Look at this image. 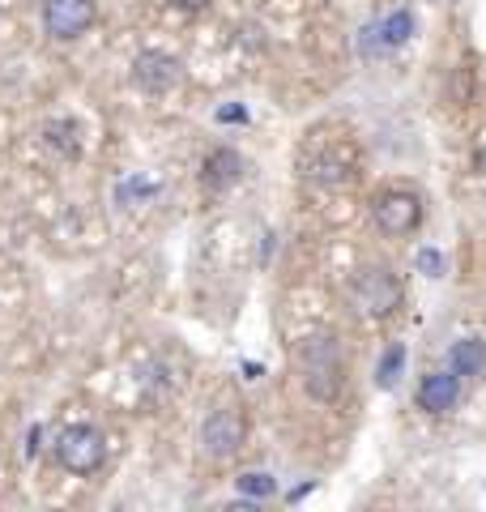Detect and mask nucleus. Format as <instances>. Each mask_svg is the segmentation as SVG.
<instances>
[{
	"mask_svg": "<svg viewBox=\"0 0 486 512\" xmlns=\"http://www.w3.org/2000/svg\"><path fill=\"white\" fill-rule=\"evenodd\" d=\"M180 60L167 56V52H141L133 60V82L145 90V94H167L171 86H180Z\"/></svg>",
	"mask_w": 486,
	"mask_h": 512,
	"instance_id": "0eeeda50",
	"label": "nucleus"
},
{
	"mask_svg": "<svg viewBox=\"0 0 486 512\" xmlns=\"http://www.w3.org/2000/svg\"><path fill=\"white\" fill-rule=\"evenodd\" d=\"M218 120H222V124H239V120H248V111H243V107H222Z\"/></svg>",
	"mask_w": 486,
	"mask_h": 512,
	"instance_id": "dca6fc26",
	"label": "nucleus"
},
{
	"mask_svg": "<svg viewBox=\"0 0 486 512\" xmlns=\"http://www.w3.org/2000/svg\"><path fill=\"white\" fill-rule=\"evenodd\" d=\"M457 397H461V376L452 372H431L423 376V384H418V406H423L427 414H448L452 406H457Z\"/></svg>",
	"mask_w": 486,
	"mask_h": 512,
	"instance_id": "6e6552de",
	"label": "nucleus"
},
{
	"mask_svg": "<svg viewBox=\"0 0 486 512\" xmlns=\"http://www.w3.org/2000/svg\"><path fill=\"white\" fill-rule=\"evenodd\" d=\"M39 444H43V427H30V444H26V453L35 457V453H39Z\"/></svg>",
	"mask_w": 486,
	"mask_h": 512,
	"instance_id": "f3484780",
	"label": "nucleus"
},
{
	"mask_svg": "<svg viewBox=\"0 0 486 512\" xmlns=\"http://www.w3.org/2000/svg\"><path fill=\"white\" fill-rule=\"evenodd\" d=\"M171 5H180V9H188V13H197V9L209 5V0H171Z\"/></svg>",
	"mask_w": 486,
	"mask_h": 512,
	"instance_id": "a211bd4d",
	"label": "nucleus"
},
{
	"mask_svg": "<svg viewBox=\"0 0 486 512\" xmlns=\"http://www.w3.org/2000/svg\"><path fill=\"white\" fill-rule=\"evenodd\" d=\"M56 461L69 474H94L107 461V436L90 423H73L56 436Z\"/></svg>",
	"mask_w": 486,
	"mask_h": 512,
	"instance_id": "7ed1b4c3",
	"label": "nucleus"
},
{
	"mask_svg": "<svg viewBox=\"0 0 486 512\" xmlns=\"http://www.w3.org/2000/svg\"><path fill=\"white\" fill-rule=\"evenodd\" d=\"M299 363H303V384L316 402H333L342 393L346 363H342V346L329 333H307L299 342Z\"/></svg>",
	"mask_w": 486,
	"mask_h": 512,
	"instance_id": "f257e3e1",
	"label": "nucleus"
},
{
	"mask_svg": "<svg viewBox=\"0 0 486 512\" xmlns=\"http://www.w3.org/2000/svg\"><path fill=\"white\" fill-rule=\"evenodd\" d=\"M371 214H376V227L384 235L401 239V235H414L418 231V222H423V201H418L414 192L393 188V192H380L376 205H371Z\"/></svg>",
	"mask_w": 486,
	"mask_h": 512,
	"instance_id": "39448f33",
	"label": "nucleus"
},
{
	"mask_svg": "<svg viewBox=\"0 0 486 512\" xmlns=\"http://www.w3.org/2000/svg\"><path fill=\"white\" fill-rule=\"evenodd\" d=\"M401 363H405V350L393 342V346L384 350L380 367H376V384H380V389H393V384H397V376H401Z\"/></svg>",
	"mask_w": 486,
	"mask_h": 512,
	"instance_id": "f8f14e48",
	"label": "nucleus"
},
{
	"mask_svg": "<svg viewBox=\"0 0 486 512\" xmlns=\"http://www.w3.org/2000/svg\"><path fill=\"white\" fill-rule=\"evenodd\" d=\"M418 269H423L427 278H440L444 274V256L435 248H423V252H418Z\"/></svg>",
	"mask_w": 486,
	"mask_h": 512,
	"instance_id": "2eb2a0df",
	"label": "nucleus"
},
{
	"mask_svg": "<svg viewBox=\"0 0 486 512\" xmlns=\"http://www.w3.org/2000/svg\"><path fill=\"white\" fill-rule=\"evenodd\" d=\"M99 22V0H43V30L60 43L81 39Z\"/></svg>",
	"mask_w": 486,
	"mask_h": 512,
	"instance_id": "20e7f679",
	"label": "nucleus"
},
{
	"mask_svg": "<svg viewBox=\"0 0 486 512\" xmlns=\"http://www.w3.org/2000/svg\"><path fill=\"white\" fill-rule=\"evenodd\" d=\"M448 367H452V372H457L461 380H465V376H482V367H486V342H482V338H461L457 346H452Z\"/></svg>",
	"mask_w": 486,
	"mask_h": 512,
	"instance_id": "9d476101",
	"label": "nucleus"
},
{
	"mask_svg": "<svg viewBox=\"0 0 486 512\" xmlns=\"http://www.w3.org/2000/svg\"><path fill=\"white\" fill-rule=\"evenodd\" d=\"M243 440H248V423H243L239 410H214L201 427V444L209 457H235Z\"/></svg>",
	"mask_w": 486,
	"mask_h": 512,
	"instance_id": "423d86ee",
	"label": "nucleus"
},
{
	"mask_svg": "<svg viewBox=\"0 0 486 512\" xmlns=\"http://www.w3.org/2000/svg\"><path fill=\"white\" fill-rule=\"evenodd\" d=\"M376 35L384 47H401L405 39L414 35V13L410 9H397V13H388V18L376 26Z\"/></svg>",
	"mask_w": 486,
	"mask_h": 512,
	"instance_id": "9b49d317",
	"label": "nucleus"
},
{
	"mask_svg": "<svg viewBox=\"0 0 486 512\" xmlns=\"http://www.w3.org/2000/svg\"><path fill=\"white\" fill-rule=\"evenodd\" d=\"M350 295H354V308H359L363 316L371 320H384V316H393L401 308V278L393 274V269H384V265H367L359 269V278H354L350 286Z\"/></svg>",
	"mask_w": 486,
	"mask_h": 512,
	"instance_id": "f03ea898",
	"label": "nucleus"
},
{
	"mask_svg": "<svg viewBox=\"0 0 486 512\" xmlns=\"http://www.w3.org/2000/svg\"><path fill=\"white\" fill-rule=\"evenodd\" d=\"M278 491V478L273 474H261V470H252V474H239V495H252V500H265V495Z\"/></svg>",
	"mask_w": 486,
	"mask_h": 512,
	"instance_id": "ddd939ff",
	"label": "nucleus"
},
{
	"mask_svg": "<svg viewBox=\"0 0 486 512\" xmlns=\"http://www.w3.org/2000/svg\"><path fill=\"white\" fill-rule=\"evenodd\" d=\"M69 133H77V128H69V124H52V128H47V141H52V146H60V154H77V137L69 141Z\"/></svg>",
	"mask_w": 486,
	"mask_h": 512,
	"instance_id": "4468645a",
	"label": "nucleus"
},
{
	"mask_svg": "<svg viewBox=\"0 0 486 512\" xmlns=\"http://www.w3.org/2000/svg\"><path fill=\"white\" fill-rule=\"evenodd\" d=\"M239 171H243V158L235 150H214L205 158V188H214V192L231 188L239 180Z\"/></svg>",
	"mask_w": 486,
	"mask_h": 512,
	"instance_id": "1a4fd4ad",
	"label": "nucleus"
},
{
	"mask_svg": "<svg viewBox=\"0 0 486 512\" xmlns=\"http://www.w3.org/2000/svg\"><path fill=\"white\" fill-rule=\"evenodd\" d=\"M478 171H482V175H486V150H482V154H478Z\"/></svg>",
	"mask_w": 486,
	"mask_h": 512,
	"instance_id": "6ab92c4d",
	"label": "nucleus"
}]
</instances>
